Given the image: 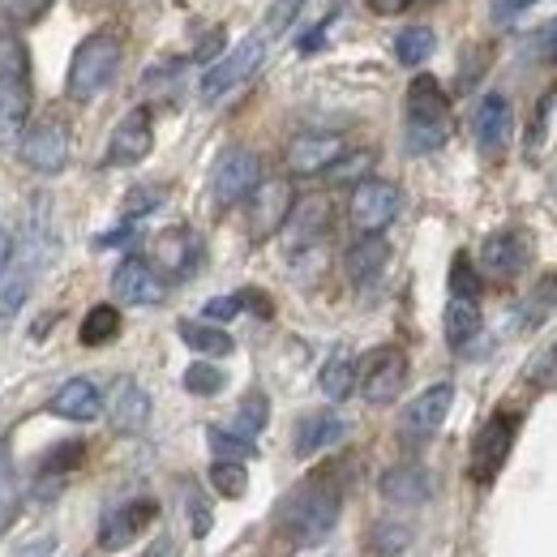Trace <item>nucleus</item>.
I'll list each match as a JSON object with an SVG mask.
<instances>
[{
	"label": "nucleus",
	"instance_id": "nucleus-1",
	"mask_svg": "<svg viewBox=\"0 0 557 557\" xmlns=\"http://www.w3.org/2000/svg\"><path fill=\"white\" fill-rule=\"evenodd\" d=\"M344 510V493L331 476H313L300 488H292L278 506V528L296 541V545H318L322 536L335 532Z\"/></svg>",
	"mask_w": 557,
	"mask_h": 557
},
{
	"label": "nucleus",
	"instance_id": "nucleus-2",
	"mask_svg": "<svg viewBox=\"0 0 557 557\" xmlns=\"http://www.w3.org/2000/svg\"><path fill=\"white\" fill-rule=\"evenodd\" d=\"M30 99V52L17 35H0V150L22 141Z\"/></svg>",
	"mask_w": 557,
	"mask_h": 557
},
{
	"label": "nucleus",
	"instance_id": "nucleus-3",
	"mask_svg": "<svg viewBox=\"0 0 557 557\" xmlns=\"http://www.w3.org/2000/svg\"><path fill=\"white\" fill-rule=\"evenodd\" d=\"M404 138L412 154H429L450 138V99L437 86V77L420 73L408 86V121H404Z\"/></svg>",
	"mask_w": 557,
	"mask_h": 557
},
{
	"label": "nucleus",
	"instance_id": "nucleus-4",
	"mask_svg": "<svg viewBox=\"0 0 557 557\" xmlns=\"http://www.w3.org/2000/svg\"><path fill=\"white\" fill-rule=\"evenodd\" d=\"M116 70H121V39L108 30L86 35L70 61V86H65L70 99H77V103L99 99L116 82Z\"/></svg>",
	"mask_w": 557,
	"mask_h": 557
},
{
	"label": "nucleus",
	"instance_id": "nucleus-5",
	"mask_svg": "<svg viewBox=\"0 0 557 557\" xmlns=\"http://www.w3.org/2000/svg\"><path fill=\"white\" fill-rule=\"evenodd\" d=\"M519 424H523L519 412H497L481 424V433L472 437V455H468V476L476 485H488L506 468V459L515 450V437H519Z\"/></svg>",
	"mask_w": 557,
	"mask_h": 557
},
{
	"label": "nucleus",
	"instance_id": "nucleus-6",
	"mask_svg": "<svg viewBox=\"0 0 557 557\" xmlns=\"http://www.w3.org/2000/svg\"><path fill=\"white\" fill-rule=\"evenodd\" d=\"M356 386H360L364 404H373V408L395 404L404 395V386H408V356L399 348L369 351L364 364H360V373H356Z\"/></svg>",
	"mask_w": 557,
	"mask_h": 557
},
{
	"label": "nucleus",
	"instance_id": "nucleus-7",
	"mask_svg": "<svg viewBox=\"0 0 557 557\" xmlns=\"http://www.w3.org/2000/svg\"><path fill=\"white\" fill-rule=\"evenodd\" d=\"M399 207H404V198H399V189H395L391 181L364 176V181H356V189H351V202H348L351 227H356L360 236H382V227L395 223Z\"/></svg>",
	"mask_w": 557,
	"mask_h": 557
},
{
	"label": "nucleus",
	"instance_id": "nucleus-8",
	"mask_svg": "<svg viewBox=\"0 0 557 557\" xmlns=\"http://www.w3.org/2000/svg\"><path fill=\"white\" fill-rule=\"evenodd\" d=\"M262 185V159L253 150H227L219 163H214V176H210V194H214V207H236V202H249L253 189Z\"/></svg>",
	"mask_w": 557,
	"mask_h": 557
},
{
	"label": "nucleus",
	"instance_id": "nucleus-9",
	"mask_svg": "<svg viewBox=\"0 0 557 557\" xmlns=\"http://www.w3.org/2000/svg\"><path fill=\"white\" fill-rule=\"evenodd\" d=\"M17 154L30 172H44V176H57L65 163H70V125L61 116H44L39 125H30L22 141H17Z\"/></svg>",
	"mask_w": 557,
	"mask_h": 557
},
{
	"label": "nucleus",
	"instance_id": "nucleus-10",
	"mask_svg": "<svg viewBox=\"0 0 557 557\" xmlns=\"http://www.w3.org/2000/svg\"><path fill=\"white\" fill-rule=\"evenodd\" d=\"M267 30H258V35H249V39H240L219 65H210L207 77H202V99L207 103H214V99H223L227 90H236L249 73L262 65V57H267Z\"/></svg>",
	"mask_w": 557,
	"mask_h": 557
},
{
	"label": "nucleus",
	"instance_id": "nucleus-11",
	"mask_svg": "<svg viewBox=\"0 0 557 557\" xmlns=\"http://www.w3.org/2000/svg\"><path fill=\"white\" fill-rule=\"evenodd\" d=\"M154 519H159V502H154V497H129V502H116V506L103 515V523H99V545H103L108 554H116V549L134 545Z\"/></svg>",
	"mask_w": 557,
	"mask_h": 557
},
{
	"label": "nucleus",
	"instance_id": "nucleus-12",
	"mask_svg": "<svg viewBox=\"0 0 557 557\" xmlns=\"http://www.w3.org/2000/svg\"><path fill=\"white\" fill-rule=\"evenodd\" d=\"M450 404H455V386L450 382H437V386H429V391H420L417 399L404 408V420H399V433H404V442H429L446 417H450Z\"/></svg>",
	"mask_w": 557,
	"mask_h": 557
},
{
	"label": "nucleus",
	"instance_id": "nucleus-13",
	"mask_svg": "<svg viewBox=\"0 0 557 557\" xmlns=\"http://www.w3.org/2000/svg\"><path fill=\"white\" fill-rule=\"evenodd\" d=\"M344 159V138L339 134H296L283 150V163L292 176H318L331 172Z\"/></svg>",
	"mask_w": 557,
	"mask_h": 557
},
{
	"label": "nucleus",
	"instance_id": "nucleus-14",
	"mask_svg": "<svg viewBox=\"0 0 557 557\" xmlns=\"http://www.w3.org/2000/svg\"><path fill=\"white\" fill-rule=\"evenodd\" d=\"M331 232V202L322 198V194H309V198H300L292 214H287V223H283V245H287V253H305V249H313L322 236Z\"/></svg>",
	"mask_w": 557,
	"mask_h": 557
},
{
	"label": "nucleus",
	"instance_id": "nucleus-15",
	"mask_svg": "<svg viewBox=\"0 0 557 557\" xmlns=\"http://www.w3.org/2000/svg\"><path fill=\"white\" fill-rule=\"evenodd\" d=\"M202 262V240L189 227H168L154 240V271L163 278H189Z\"/></svg>",
	"mask_w": 557,
	"mask_h": 557
},
{
	"label": "nucleus",
	"instance_id": "nucleus-16",
	"mask_svg": "<svg viewBox=\"0 0 557 557\" xmlns=\"http://www.w3.org/2000/svg\"><path fill=\"white\" fill-rule=\"evenodd\" d=\"M292 207H296V194H292V185H287L283 176L262 181V185L253 189V198H249V232H253L258 240L278 232V227L287 223Z\"/></svg>",
	"mask_w": 557,
	"mask_h": 557
},
{
	"label": "nucleus",
	"instance_id": "nucleus-17",
	"mask_svg": "<svg viewBox=\"0 0 557 557\" xmlns=\"http://www.w3.org/2000/svg\"><path fill=\"white\" fill-rule=\"evenodd\" d=\"M154 146V129H150V112L146 108H134L108 138V163L112 168H134L150 154Z\"/></svg>",
	"mask_w": 557,
	"mask_h": 557
},
{
	"label": "nucleus",
	"instance_id": "nucleus-18",
	"mask_svg": "<svg viewBox=\"0 0 557 557\" xmlns=\"http://www.w3.org/2000/svg\"><path fill=\"white\" fill-rule=\"evenodd\" d=\"M112 292L125 300V305H163L168 296V278L159 275L150 262L141 258H125L112 275Z\"/></svg>",
	"mask_w": 557,
	"mask_h": 557
},
{
	"label": "nucleus",
	"instance_id": "nucleus-19",
	"mask_svg": "<svg viewBox=\"0 0 557 557\" xmlns=\"http://www.w3.org/2000/svg\"><path fill=\"white\" fill-rule=\"evenodd\" d=\"M510 129H515V116H510V99L506 95H485L476 103V116H472V138L481 146V154H502L506 141H510Z\"/></svg>",
	"mask_w": 557,
	"mask_h": 557
},
{
	"label": "nucleus",
	"instance_id": "nucleus-20",
	"mask_svg": "<svg viewBox=\"0 0 557 557\" xmlns=\"http://www.w3.org/2000/svg\"><path fill=\"white\" fill-rule=\"evenodd\" d=\"M528 258H532V245H528V236L515 232V227L493 232L485 240V249H481V267H485V275H493V278H515L528 267Z\"/></svg>",
	"mask_w": 557,
	"mask_h": 557
},
{
	"label": "nucleus",
	"instance_id": "nucleus-21",
	"mask_svg": "<svg viewBox=\"0 0 557 557\" xmlns=\"http://www.w3.org/2000/svg\"><path fill=\"white\" fill-rule=\"evenodd\" d=\"M108 420L116 433H141L150 424V395L134 377H116V386L108 395Z\"/></svg>",
	"mask_w": 557,
	"mask_h": 557
},
{
	"label": "nucleus",
	"instance_id": "nucleus-22",
	"mask_svg": "<svg viewBox=\"0 0 557 557\" xmlns=\"http://www.w3.org/2000/svg\"><path fill=\"white\" fill-rule=\"evenodd\" d=\"M48 408H52V417L86 424V420H95L99 412H103V395H99V386H95L90 377H70V382L52 395Z\"/></svg>",
	"mask_w": 557,
	"mask_h": 557
},
{
	"label": "nucleus",
	"instance_id": "nucleus-23",
	"mask_svg": "<svg viewBox=\"0 0 557 557\" xmlns=\"http://www.w3.org/2000/svg\"><path fill=\"white\" fill-rule=\"evenodd\" d=\"M344 433H348V420L335 417V412H313V417H305L296 424V455L300 459H309V455H318V450H326V446H335V442H344Z\"/></svg>",
	"mask_w": 557,
	"mask_h": 557
},
{
	"label": "nucleus",
	"instance_id": "nucleus-24",
	"mask_svg": "<svg viewBox=\"0 0 557 557\" xmlns=\"http://www.w3.org/2000/svg\"><path fill=\"white\" fill-rule=\"evenodd\" d=\"M386 262H391V245H386L382 236H360V240L348 249V258H344L348 278L356 283V287L373 283V278L386 271Z\"/></svg>",
	"mask_w": 557,
	"mask_h": 557
},
{
	"label": "nucleus",
	"instance_id": "nucleus-25",
	"mask_svg": "<svg viewBox=\"0 0 557 557\" xmlns=\"http://www.w3.org/2000/svg\"><path fill=\"white\" fill-rule=\"evenodd\" d=\"M442 331H446V344L455 351L472 348V339L481 335V309H476V300H455L450 296L446 318H442Z\"/></svg>",
	"mask_w": 557,
	"mask_h": 557
},
{
	"label": "nucleus",
	"instance_id": "nucleus-26",
	"mask_svg": "<svg viewBox=\"0 0 557 557\" xmlns=\"http://www.w3.org/2000/svg\"><path fill=\"white\" fill-rule=\"evenodd\" d=\"M382 497L395 502V506H420V502H429V476L420 468H412V463L391 468L382 476Z\"/></svg>",
	"mask_w": 557,
	"mask_h": 557
},
{
	"label": "nucleus",
	"instance_id": "nucleus-27",
	"mask_svg": "<svg viewBox=\"0 0 557 557\" xmlns=\"http://www.w3.org/2000/svg\"><path fill=\"white\" fill-rule=\"evenodd\" d=\"M176 331H181V339L198 351V356H232V348H236L232 335L219 331V326H210V322H181Z\"/></svg>",
	"mask_w": 557,
	"mask_h": 557
},
{
	"label": "nucleus",
	"instance_id": "nucleus-28",
	"mask_svg": "<svg viewBox=\"0 0 557 557\" xmlns=\"http://www.w3.org/2000/svg\"><path fill=\"white\" fill-rule=\"evenodd\" d=\"M121 335V313H116V305H95L86 318H82V344L86 348H103V344H112Z\"/></svg>",
	"mask_w": 557,
	"mask_h": 557
},
{
	"label": "nucleus",
	"instance_id": "nucleus-29",
	"mask_svg": "<svg viewBox=\"0 0 557 557\" xmlns=\"http://www.w3.org/2000/svg\"><path fill=\"white\" fill-rule=\"evenodd\" d=\"M433 48H437V39H433L429 26H404L399 39H395V61L408 65V70H417V65H424L433 57Z\"/></svg>",
	"mask_w": 557,
	"mask_h": 557
},
{
	"label": "nucleus",
	"instance_id": "nucleus-30",
	"mask_svg": "<svg viewBox=\"0 0 557 557\" xmlns=\"http://www.w3.org/2000/svg\"><path fill=\"white\" fill-rule=\"evenodd\" d=\"M318 386H322V395L326 399H348L351 391H356V360L351 356H331L326 364H322V373H318Z\"/></svg>",
	"mask_w": 557,
	"mask_h": 557
},
{
	"label": "nucleus",
	"instance_id": "nucleus-31",
	"mask_svg": "<svg viewBox=\"0 0 557 557\" xmlns=\"http://www.w3.org/2000/svg\"><path fill=\"white\" fill-rule=\"evenodd\" d=\"M267 420H271V404H267L262 391H253V395L240 399V408H236V417H232V433H240L245 442H253V437L267 429Z\"/></svg>",
	"mask_w": 557,
	"mask_h": 557
},
{
	"label": "nucleus",
	"instance_id": "nucleus-32",
	"mask_svg": "<svg viewBox=\"0 0 557 557\" xmlns=\"http://www.w3.org/2000/svg\"><path fill=\"white\" fill-rule=\"evenodd\" d=\"M408 545H412V528L399 523V519H382V523H373V532H369V549L377 557L404 554Z\"/></svg>",
	"mask_w": 557,
	"mask_h": 557
},
{
	"label": "nucleus",
	"instance_id": "nucleus-33",
	"mask_svg": "<svg viewBox=\"0 0 557 557\" xmlns=\"http://www.w3.org/2000/svg\"><path fill=\"white\" fill-rule=\"evenodd\" d=\"M30 275L26 271H0V326H9L17 318V309L26 305Z\"/></svg>",
	"mask_w": 557,
	"mask_h": 557
},
{
	"label": "nucleus",
	"instance_id": "nucleus-34",
	"mask_svg": "<svg viewBox=\"0 0 557 557\" xmlns=\"http://www.w3.org/2000/svg\"><path fill=\"white\" fill-rule=\"evenodd\" d=\"M207 442H210V450H214V459H227V463H245V459L253 455V442H245L240 433L219 429V424L207 429Z\"/></svg>",
	"mask_w": 557,
	"mask_h": 557
},
{
	"label": "nucleus",
	"instance_id": "nucleus-35",
	"mask_svg": "<svg viewBox=\"0 0 557 557\" xmlns=\"http://www.w3.org/2000/svg\"><path fill=\"white\" fill-rule=\"evenodd\" d=\"M210 485H214L219 497H245V488H249V472H245V463L214 459V463H210Z\"/></svg>",
	"mask_w": 557,
	"mask_h": 557
},
{
	"label": "nucleus",
	"instance_id": "nucleus-36",
	"mask_svg": "<svg viewBox=\"0 0 557 557\" xmlns=\"http://www.w3.org/2000/svg\"><path fill=\"white\" fill-rule=\"evenodd\" d=\"M223 386H227V377H223V369H219V364L198 360V364H189V369H185V391H189V395H202V399H207V395H219Z\"/></svg>",
	"mask_w": 557,
	"mask_h": 557
},
{
	"label": "nucleus",
	"instance_id": "nucleus-37",
	"mask_svg": "<svg viewBox=\"0 0 557 557\" xmlns=\"http://www.w3.org/2000/svg\"><path fill=\"white\" fill-rule=\"evenodd\" d=\"M82 459H86V446L73 437V442H61V446H52L48 455H44V476H65L73 468H82Z\"/></svg>",
	"mask_w": 557,
	"mask_h": 557
},
{
	"label": "nucleus",
	"instance_id": "nucleus-38",
	"mask_svg": "<svg viewBox=\"0 0 557 557\" xmlns=\"http://www.w3.org/2000/svg\"><path fill=\"white\" fill-rule=\"evenodd\" d=\"M450 296L455 300H476L481 296V275H476V267H472L468 253H459L450 262Z\"/></svg>",
	"mask_w": 557,
	"mask_h": 557
},
{
	"label": "nucleus",
	"instance_id": "nucleus-39",
	"mask_svg": "<svg viewBox=\"0 0 557 557\" xmlns=\"http://www.w3.org/2000/svg\"><path fill=\"white\" fill-rule=\"evenodd\" d=\"M240 309H245V292H236V296H219V300H210L207 305V318L210 322H232Z\"/></svg>",
	"mask_w": 557,
	"mask_h": 557
},
{
	"label": "nucleus",
	"instance_id": "nucleus-40",
	"mask_svg": "<svg viewBox=\"0 0 557 557\" xmlns=\"http://www.w3.org/2000/svg\"><path fill=\"white\" fill-rule=\"evenodd\" d=\"M159 202H163V189H146V185H141V189H134V194H129V202H125V214H129V219H138V214L154 210Z\"/></svg>",
	"mask_w": 557,
	"mask_h": 557
},
{
	"label": "nucleus",
	"instance_id": "nucleus-41",
	"mask_svg": "<svg viewBox=\"0 0 557 557\" xmlns=\"http://www.w3.org/2000/svg\"><path fill=\"white\" fill-rule=\"evenodd\" d=\"M13 506H17V493H13L9 468H4V459H0V532H4V528H9V519H13Z\"/></svg>",
	"mask_w": 557,
	"mask_h": 557
},
{
	"label": "nucleus",
	"instance_id": "nucleus-42",
	"mask_svg": "<svg viewBox=\"0 0 557 557\" xmlns=\"http://www.w3.org/2000/svg\"><path fill=\"white\" fill-rule=\"evenodd\" d=\"M300 4H305V0H275V4H271V22H267V35H278V30L300 13Z\"/></svg>",
	"mask_w": 557,
	"mask_h": 557
},
{
	"label": "nucleus",
	"instance_id": "nucleus-43",
	"mask_svg": "<svg viewBox=\"0 0 557 557\" xmlns=\"http://www.w3.org/2000/svg\"><path fill=\"white\" fill-rule=\"evenodd\" d=\"M373 168V154L364 150V154H348V159H339L331 172H335V181H351V176H360V172H369Z\"/></svg>",
	"mask_w": 557,
	"mask_h": 557
},
{
	"label": "nucleus",
	"instance_id": "nucleus-44",
	"mask_svg": "<svg viewBox=\"0 0 557 557\" xmlns=\"http://www.w3.org/2000/svg\"><path fill=\"white\" fill-rule=\"evenodd\" d=\"M4 9H9V17H17V22H35V17L48 9V0H4Z\"/></svg>",
	"mask_w": 557,
	"mask_h": 557
},
{
	"label": "nucleus",
	"instance_id": "nucleus-45",
	"mask_svg": "<svg viewBox=\"0 0 557 557\" xmlns=\"http://www.w3.org/2000/svg\"><path fill=\"white\" fill-rule=\"evenodd\" d=\"M141 557H181V541L163 532V536H154V541H150V549H146Z\"/></svg>",
	"mask_w": 557,
	"mask_h": 557
},
{
	"label": "nucleus",
	"instance_id": "nucleus-46",
	"mask_svg": "<svg viewBox=\"0 0 557 557\" xmlns=\"http://www.w3.org/2000/svg\"><path fill=\"white\" fill-rule=\"evenodd\" d=\"M52 549H57V541H52V536H39V541H30V545L13 549V557H48Z\"/></svg>",
	"mask_w": 557,
	"mask_h": 557
},
{
	"label": "nucleus",
	"instance_id": "nucleus-47",
	"mask_svg": "<svg viewBox=\"0 0 557 557\" xmlns=\"http://www.w3.org/2000/svg\"><path fill=\"white\" fill-rule=\"evenodd\" d=\"M364 4H369L377 17H395V13H404L412 0H364Z\"/></svg>",
	"mask_w": 557,
	"mask_h": 557
},
{
	"label": "nucleus",
	"instance_id": "nucleus-48",
	"mask_svg": "<svg viewBox=\"0 0 557 557\" xmlns=\"http://www.w3.org/2000/svg\"><path fill=\"white\" fill-rule=\"evenodd\" d=\"M13 232L9 227H0V271H9V262H13Z\"/></svg>",
	"mask_w": 557,
	"mask_h": 557
},
{
	"label": "nucleus",
	"instance_id": "nucleus-49",
	"mask_svg": "<svg viewBox=\"0 0 557 557\" xmlns=\"http://www.w3.org/2000/svg\"><path fill=\"white\" fill-rule=\"evenodd\" d=\"M528 4H536V0H497V17H515V13L528 9Z\"/></svg>",
	"mask_w": 557,
	"mask_h": 557
},
{
	"label": "nucleus",
	"instance_id": "nucleus-50",
	"mask_svg": "<svg viewBox=\"0 0 557 557\" xmlns=\"http://www.w3.org/2000/svg\"><path fill=\"white\" fill-rule=\"evenodd\" d=\"M549 52H554V57H557V22H554V26H549Z\"/></svg>",
	"mask_w": 557,
	"mask_h": 557
},
{
	"label": "nucleus",
	"instance_id": "nucleus-51",
	"mask_svg": "<svg viewBox=\"0 0 557 557\" xmlns=\"http://www.w3.org/2000/svg\"><path fill=\"white\" fill-rule=\"evenodd\" d=\"M554 194H557V176H554Z\"/></svg>",
	"mask_w": 557,
	"mask_h": 557
}]
</instances>
